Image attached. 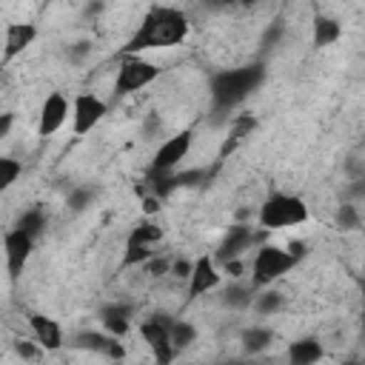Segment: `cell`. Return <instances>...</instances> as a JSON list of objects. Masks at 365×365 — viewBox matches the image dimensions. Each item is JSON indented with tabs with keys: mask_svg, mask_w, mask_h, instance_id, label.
<instances>
[{
	"mask_svg": "<svg viewBox=\"0 0 365 365\" xmlns=\"http://www.w3.org/2000/svg\"><path fill=\"white\" fill-rule=\"evenodd\" d=\"M157 208H160V205H157V200H145V211H148V214H151V211H157Z\"/></svg>",
	"mask_w": 365,
	"mask_h": 365,
	"instance_id": "29",
	"label": "cell"
},
{
	"mask_svg": "<svg viewBox=\"0 0 365 365\" xmlns=\"http://www.w3.org/2000/svg\"><path fill=\"white\" fill-rule=\"evenodd\" d=\"M20 228H26L31 237H37L43 228H46V214L40 211V208H29L23 217H20V222H17Z\"/></svg>",
	"mask_w": 365,
	"mask_h": 365,
	"instance_id": "23",
	"label": "cell"
},
{
	"mask_svg": "<svg viewBox=\"0 0 365 365\" xmlns=\"http://www.w3.org/2000/svg\"><path fill=\"white\" fill-rule=\"evenodd\" d=\"M103 117H106V103L94 91H83V94L74 97V103H71V128H74L77 137L97 128V123Z\"/></svg>",
	"mask_w": 365,
	"mask_h": 365,
	"instance_id": "7",
	"label": "cell"
},
{
	"mask_svg": "<svg viewBox=\"0 0 365 365\" xmlns=\"http://www.w3.org/2000/svg\"><path fill=\"white\" fill-rule=\"evenodd\" d=\"M191 268H194V262L180 259V262H174V265H171V274H174V277H185V279H188V277H191Z\"/></svg>",
	"mask_w": 365,
	"mask_h": 365,
	"instance_id": "26",
	"label": "cell"
},
{
	"mask_svg": "<svg viewBox=\"0 0 365 365\" xmlns=\"http://www.w3.org/2000/svg\"><path fill=\"white\" fill-rule=\"evenodd\" d=\"M220 282H222V274L217 271L214 259L205 257V254L197 257V259H194V268H191V277H188V302H194V299H200L202 294L214 291Z\"/></svg>",
	"mask_w": 365,
	"mask_h": 365,
	"instance_id": "11",
	"label": "cell"
},
{
	"mask_svg": "<svg viewBox=\"0 0 365 365\" xmlns=\"http://www.w3.org/2000/svg\"><path fill=\"white\" fill-rule=\"evenodd\" d=\"M188 17L174 9V6H151L140 26L134 29V34L125 40L123 54H143V51H154V48H168L177 46L188 37Z\"/></svg>",
	"mask_w": 365,
	"mask_h": 365,
	"instance_id": "1",
	"label": "cell"
},
{
	"mask_svg": "<svg viewBox=\"0 0 365 365\" xmlns=\"http://www.w3.org/2000/svg\"><path fill=\"white\" fill-rule=\"evenodd\" d=\"M163 237V228L157 225V222H143V225H137L131 234H128V240H125V245H145V248H154V242Z\"/></svg>",
	"mask_w": 365,
	"mask_h": 365,
	"instance_id": "19",
	"label": "cell"
},
{
	"mask_svg": "<svg viewBox=\"0 0 365 365\" xmlns=\"http://www.w3.org/2000/svg\"><path fill=\"white\" fill-rule=\"evenodd\" d=\"M254 311L257 314H274L282 308V294L279 291H262V294H254Z\"/></svg>",
	"mask_w": 365,
	"mask_h": 365,
	"instance_id": "21",
	"label": "cell"
},
{
	"mask_svg": "<svg viewBox=\"0 0 365 365\" xmlns=\"http://www.w3.org/2000/svg\"><path fill=\"white\" fill-rule=\"evenodd\" d=\"M359 302H362V317H365V282H362V291H359Z\"/></svg>",
	"mask_w": 365,
	"mask_h": 365,
	"instance_id": "30",
	"label": "cell"
},
{
	"mask_svg": "<svg viewBox=\"0 0 365 365\" xmlns=\"http://www.w3.org/2000/svg\"><path fill=\"white\" fill-rule=\"evenodd\" d=\"M339 37H342L339 20H334V17H328V14H317V17H314V46H317V48L334 46Z\"/></svg>",
	"mask_w": 365,
	"mask_h": 365,
	"instance_id": "16",
	"label": "cell"
},
{
	"mask_svg": "<svg viewBox=\"0 0 365 365\" xmlns=\"http://www.w3.org/2000/svg\"><path fill=\"white\" fill-rule=\"evenodd\" d=\"M34 240H37V237H31V234H29L26 228H20V225H14V228L6 234L3 248H6V265H9V274H11V277H17V274L23 271V265L29 262L31 248H34Z\"/></svg>",
	"mask_w": 365,
	"mask_h": 365,
	"instance_id": "9",
	"label": "cell"
},
{
	"mask_svg": "<svg viewBox=\"0 0 365 365\" xmlns=\"http://www.w3.org/2000/svg\"><path fill=\"white\" fill-rule=\"evenodd\" d=\"M160 77V66L145 60L143 54H123L117 77H114V94H134L145 86H151Z\"/></svg>",
	"mask_w": 365,
	"mask_h": 365,
	"instance_id": "5",
	"label": "cell"
},
{
	"mask_svg": "<svg viewBox=\"0 0 365 365\" xmlns=\"http://www.w3.org/2000/svg\"><path fill=\"white\" fill-rule=\"evenodd\" d=\"M194 336H197V331H194L188 322H171V339H174V345H177V348L191 345V342H194Z\"/></svg>",
	"mask_w": 365,
	"mask_h": 365,
	"instance_id": "24",
	"label": "cell"
},
{
	"mask_svg": "<svg viewBox=\"0 0 365 365\" xmlns=\"http://www.w3.org/2000/svg\"><path fill=\"white\" fill-rule=\"evenodd\" d=\"M251 242H254V234H251L248 225H231L228 234H225V240H222L220 248H217V259H220V262H231V259H237Z\"/></svg>",
	"mask_w": 365,
	"mask_h": 365,
	"instance_id": "14",
	"label": "cell"
},
{
	"mask_svg": "<svg viewBox=\"0 0 365 365\" xmlns=\"http://www.w3.org/2000/svg\"><path fill=\"white\" fill-rule=\"evenodd\" d=\"M29 328L34 334V339L46 348V351H57L63 345V328L57 319L46 317V314H29Z\"/></svg>",
	"mask_w": 365,
	"mask_h": 365,
	"instance_id": "13",
	"label": "cell"
},
{
	"mask_svg": "<svg viewBox=\"0 0 365 365\" xmlns=\"http://www.w3.org/2000/svg\"><path fill=\"white\" fill-rule=\"evenodd\" d=\"M37 40V26L34 23H9L6 26V46H3V63L26 51Z\"/></svg>",
	"mask_w": 365,
	"mask_h": 365,
	"instance_id": "12",
	"label": "cell"
},
{
	"mask_svg": "<svg viewBox=\"0 0 365 365\" xmlns=\"http://www.w3.org/2000/svg\"><path fill=\"white\" fill-rule=\"evenodd\" d=\"M265 77V68L259 63L254 66H240V68H225L214 74L211 80V97L217 108H234L240 106Z\"/></svg>",
	"mask_w": 365,
	"mask_h": 365,
	"instance_id": "2",
	"label": "cell"
},
{
	"mask_svg": "<svg viewBox=\"0 0 365 365\" xmlns=\"http://www.w3.org/2000/svg\"><path fill=\"white\" fill-rule=\"evenodd\" d=\"M68 120V100L60 91H51L43 106H40V120H37V134L40 137H51L63 128V123Z\"/></svg>",
	"mask_w": 365,
	"mask_h": 365,
	"instance_id": "10",
	"label": "cell"
},
{
	"mask_svg": "<svg viewBox=\"0 0 365 365\" xmlns=\"http://www.w3.org/2000/svg\"><path fill=\"white\" fill-rule=\"evenodd\" d=\"M191 143H194V131H191V128H182V131H177L174 137H168V140L154 151V160H151L154 174H168V171H174V168L188 157Z\"/></svg>",
	"mask_w": 365,
	"mask_h": 365,
	"instance_id": "6",
	"label": "cell"
},
{
	"mask_svg": "<svg viewBox=\"0 0 365 365\" xmlns=\"http://www.w3.org/2000/svg\"><path fill=\"white\" fill-rule=\"evenodd\" d=\"M308 220V205L297 194H271L259 205V225L265 231H279V228H294Z\"/></svg>",
	"mask_w": 365,
	"mask_h": 365,
	"instance_id": "3",
	"label": "cell"
},
{
	"mask_svg": "<svg viewBox=\"0 0 365 365\" xmlns=\"http://www.w3.org/2000/svg\"><path fill=\"white\" fill-rule=\"evenodd\" d=\"M336 222L345 228V231H351V228H356V211H354V205H342L339 208V214H336Z\"/></svg>",
	"mask_w": 365,
	"mask_h": 365,
	"instance_id": "25",
	"label": "cell"
},
{
	"mask_svg": "<svg viewBox=\"0 0 365 365\" xmlns=\"http://www.w3.org/2000/svg\"><path fill=\"white\" fill-rule=\"evenodd\" d=\"M297 265V257L288 248L279 245H259L251 262V282L257 288H268L274 285L279 277H285L291 268Z\"/></svg>",
	"mask_w": 365,
	"mask_h": 365,
	"instance_id": "4",
	"label": "cell"
},
{
	"mask_svg": "<svg viewBox=\"0 0 365 365\" xmlns=\"http://www.w3.org/2000/svg\"><path fill=\"white\" fill-rule=\"evenodd\" d=\"M251 128H254V117H237L234 125H231V134L225 137V143H222V148H220V157L231 154V151L251 134Z\"/></svg>",
	"mask_w": 365,
	"mask_h": 365,
	"instance_id": "18",
	"label": "cell"
},
{
	"mask_svg": "<svg viewBox=\"0 0 365 365\" xmlns=\"http://www.w3.org/2000/svg\"><path fill=\"white\" fill-rule=\"evenodd\" d=\"M100 319H103V328H106L108 334H114V336H123V334L131 328V305L114 302V305L103 308Z\"/></svg>",
	"mask_w": 365,
	"mask_h": 365,
	"instance_id": "15",
	"label": "cell"
},
{
	"mask_svg": "<svg viewBox=\"0 0 365 365\" xmlns=\"http://www.w3.org/2000/svg\"><path fill=\"white\" fill-rule=\"evenodd\" d=\"M140 336H143V342L151 348V354H154V359L157 362H171L174 359V351H177V345H174V339H171V322H163V319H145L143 325H140Z\"/></svg>",
	"mask_w": 365,
	"mask_h": 365,
	"instance_id": "8",
	"label": "cell"
},
{
	"mask_svg": "<svg viewBox=\"0 0 365 365\" xmlns=\"http://www.w3.org/2000/svg\"><path fill=\"white\" fill-rule=\"evenodd\" d=\"M17 351H20L23 356H37V354H34V348H31L29 342H20V345H17Z\"/></svg>",
	"mask_w": 365,
	"mask_h": 365,
	"instance_id": "28",
	"label": "cell"
},
{
	"mask_svg": "<svg viewBox=\"0 0 365 365\" xmlns=\"http://www.w3.org/2000/svg\"><path fill=\"white\" fill-rule=\"evenodd\" d=\"M288 359H291L294 365L319 362V359H322V345H319V339H297V342H291Z\"/></svg>",
	"mask_w": 365,
	"mask_h": 365,
	"instance_id": "17",
	"label": "cell"
},
{
	"mask_svg": "<svg viewBox=\"0 0 365 365\" xmlns=\"http://www.w3.org/2000/svg\"><path fill=\"white\" fill-rule=\"evenodd\" d=\"M9 128H11V114H3V120H0V137H9Z\"/></svg>",
	"mask_w": 365,
	"mask_h": 365,
	"instance_id": "27",
	"label": "cell"
},
{
	"mask_svg": "<svg viewBox=\"0 0 365 365\" xmlns=\"http://www.w3.org/2000/svg\"><path fill=\"white\" fill-rule=\"evenodd\" d=\"M20 174H23V165H20L17 160H11V157H3V160H0V188H3V191L11 188Z\"/></svg>",
	"mask_w": 365,
	"mask_h": 365,
	"instance_id": "22",
	"label": "cell"
},
{
	"mask_svg": "<svg viewBox=\"0 0 365 365\" xmlns=\"http://www.w3.org/2000/svg\"><path fill=\"white\" fill-rule=\"evenodd\" d=\"M271 342H274V334H271L268 328H248V331L242 334V348H245L248 354H259V351H265Z\"/></svg>",
	"mask_w": 365,
	"mask_h": 365,
	"instance_id": "20",
	"label": "cell"
}]
</instances>
